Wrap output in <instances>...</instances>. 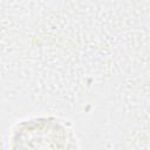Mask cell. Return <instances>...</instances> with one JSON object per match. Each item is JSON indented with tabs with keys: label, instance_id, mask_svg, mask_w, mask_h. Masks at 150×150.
<instances>
[{
	"label": "cell",
	"instance_id": "6da1fadb",
	"mask_svg": "<svg viewBox=\"0 0 150 150\" xmlns=\"http://www.w3.org/2000/svg\"><path fill=\"white\" fill-rule=\"evenodd\" d=\"M11 149H79L80 141L71 125L53 115L30 116L19 121L8 135Z\"/></svg>",
	"mask_w": 150,
	"mask_h": 150
}]
</instances>
